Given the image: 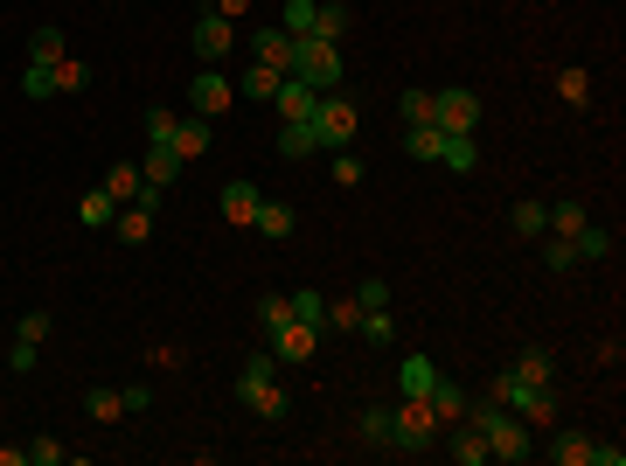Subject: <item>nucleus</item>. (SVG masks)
<instances>
[{"label": "nucleus", "instance_id": "4468645a", "mask_svg": "<svg viewBox=\"0 0 626 466\" xmlns=\"http://www.w3.org/2000/svg\"><path fill=\"white\" fill-rule=\"evenodd\" d=\"M313 84H300V77H279V91H272V105H279V126H293V119H313Z\"/></svg>", "mask_w": 626, "mask_h": 466}, {"label": "nucleus", "instance_id": "ea45409f", "mask_svg": "<svg viewBox=\"0 0 626 466\" xmlns=\"http://www.w3.org/2000/svg\"><path fill=\"white\" fill-rule=\"evenodd\" d=\"M105 195H112V202H133V195H140V160H133V167H112V174H105Z\"/></svg>", "mask_w": 626, "mask_h": 466}, {"label": "nucleus", "instance_id": "864d4df0", "mask_svg": "<svg viewBox=\"0 0 626 466\" xmlns=\"http://www.w3.org/2000/svg\"><path fill=\"white\" fill-rule=\"evenodd\" d=\"M0 466H28V446H0Z\"/></svg>", "mask_w": 626, "mask_h": 466}, {"label": "nucleus", "instance_id": "4c0bfd02", "mask_svg": "<svg viewBox=\"0 0 626 466\" xmlns=\"http://www.w3.org/2000/svg\"><path fill=\"white\" fill-rule=\"evenodd\" d=\"M557 98H564V105H585V98H592V77H585L578 63H571V70H557Z\"/></svg>", "mask_w": 626, "mask_h": 466}, {"label": "nucleus", "instance_id": "cd10ccee", "mask_svg": "<svg viewBox=\"0 0 626 466\" xmlns=\"http://www.w3.org/2000/svg\"><path fill=\"white\" fill-rule=\"evenodd\" d=\"M112 216H119V202H112V195H105V188H91V195H84V202H77V223H91V230H105V223H112Z\"/></svg>", "mask_w": 626, "mask_h": 466}, {"label": "nucleus", "instance_id": "ddd939ff", "mask_svg": "<svg viewBox=\"0 0 626 466\" xmlns=\"http://www.w3.org/2000/svg\"><path fill=\"white\" fill-rule=\"evenodd\" d=\"M439 439H446V460H453V466H487V439L473 432L467 418H460V425H446Z\"/></svg>", "mask_w": 626, "mask_h": 466}, {"label": "nucleus", "instance_id": "b1692460", "mask_svg": "<svg viewBox=\"0 0 626 466\" xmlns=\"http://www.w3.org/2000/svg\"><path fill=\"white\" fill-rule=\"evenodd\" d=\"M508 230H515V237H543V230H550V202H515V209H508Z\"/></svg>", "mask_w": 626, "mask_h": 466}, {"label": "nucleus", "instance_id": "603ef678", "mask_svg": "<svg viewBox=\"0 0 626 466\" xmlns=\"http://www.w3.org/2000/svg\"><path fill=\"white\" fill-rule=\"evenodd\" d=\"M592 466H626V453H620V446H599V439H592Z\"/></svg>", "mask_w": 626, "mask_h": 466}, {"label": "nucleus", "instance_id": "f8f14e48", "mask_svg": "<svg viewBox=\"0 0 626 466\" xmlns=\"http://www.w3.org/2000/svg\"><path fill=\"white\" fill-rule=\"evenodd\" d=\"M209 126H216V119H202V112H188V119H174V133H167V147H174L181 160H202V154H209Z\"/></svg>", "mask_w": 626, "mask_h": 466}, {"label": "nucleus", "instance_id": "2eb2a0df", "mask_svg": "<svg viewBox=\"0 0 626 466\" xmlns=\"http://www.w3.org/2000/svg\"><path fill=\"white\" fill-rule=\"evenodd\" d=\"M313 341H320V334H313L307 320H286V327H272V355H279V362H313Z\"/></svg>", "mask_w": 626, "mask_h": 466}, {"label": "nucleus", "instance_id": "5701e85b", "mask_svg": "<svg viewBox=\"0 0 626 466\" xmlns=\"http://www.w3.org/2000/svg\"><path fill=\"white\" fill-rule=\"evenodd\" d=\"M279 77H286V70H265V63H251V70L237 77V98H258V105H272V91H279Z\"/></svg>", "mask_w": 626, "mask_h": 466}, {"label": "nucleus", "instance_id": "c9c22d12", "mask_svg": "<svg viewBox=\"0 0 626 466\" xmlns=\"http://www.w3.org/2000/svg\"><path fill=\"white\" fill-rule=\"evenodd\" d=\"M21 91L28 98H56V63H28L21 70Z\"/></svg>", "mask_w": 626, "mask_h": 466}, {"label": "nucleus", "instance_id": "f3484780", "mask_svg": "<svg viewBox=\"0 0 626 466\" xmlns=\"http://www.w3.org/2000/svg\"><path fill=\"white\" fill-rule=\"evenodd\" d=\"M425 404H432V418H439V432H446V425H460V418H467V390H460V383H453V376H439V383H432V397H425Z\"/></svg>", "mask_w": 626, "mask_h": 466}, {"label": "nucleus", "instance_id": "7c9ffc66", "mask_svg": "<svg viewBox=\"0 0 626 466\" xmlns=\"http://www.w3.org/2000/svg\"><path fill=\"white\" fill-rule=\"evenodd\" d=\"M279 154H293V160H300V154H320V140H313V126H307V119L279 126Z\"/></svg>", "mask_w": 626, "mask_h": 466}, {"label": "nucleus", "instance_id": "72a5a7b5", "mask_svg": "<svg viewBox=\"0 0 626 466\" xmlns=\"http://www.w3.org/2000/svg\"><path fill=\"white\" fill-rule=\"evenodd\" d=\"M585 223H592V216H585V202H557V209H550V237H578Z\"/></svg>", "mask_w": 626, "mask_h": 466}, {"label": "nucleus", "instance_id": "49530a36", "mask_svg": "<svg viewBox=\"0 0 626 466\" xmlns=\"http://www.w3.org/2000/svg\"><path fill=\"white\" fill-rule=\"evenodd\" d=\"M327 160H334V181H341V188L362 181V154H355V147H341V154H327Z\"/></svg>", "mask_w": 626, "mask_h": 466}, {"label": "nucleus", "instance_id": "5fc2aeb1", "mask_svg": "<svg viewBox=\"0 0 626 466\" xmlns=\"http://www.w3.org/2000/svg\"><path fill=\"white\" fill-rule=\"evenodd\" d=\"M244 7H251V0H216V14H230V21H237Z\"/></svg>", "mask_w": 626, "mask_h": 466}, {"label": "nucleus", "instance_id": "9d476101", "mask_svg": "<svg viewBox=\"0 0 626 466\" xmlns=\"http://www.w3.org/2000/svg\"><path fill=\"white\" fill-rule=\"evenodd\" d=\"M508 369H515L522 390H557V355H550V348H522Z\"/></svg>", "mask_w": 626, "mask_h": 466}, {"label": "nucleus", "instance_id": "3c124183", "mask_svg": "<svg viewBox=\"0 0 626 466\" xmlns=\"http://www.w3.org/2000/svg\"><path fill=\"white\" fill-rule=\"evenodd\" d=\"M7 369H14V376H28V369H35V341H14V355H7Z\"/></svg>", "mask_w": 626, "mask_h": 466}, {"label": "nucleus", "instance_id": "de8ad7c7", "mask_svg": "<svg viewBox=\"0 0 626 466\" xmlns=\"http://www.w3.org/2000/svg\"><path fill=\"white\" fill-rule=\"evenodd\" d=\"M70 453L56 446V439H28V466H63Z\"/></svg>", "mask_w": 626, "mask_h": 466}, {"label": "nucleus", "instance_id": "1a4fd4ad", "mask_svg": "<svg viewBox=\"0 0 626 466\" xmlns=\"http://www.w3.org/2000/svg\"><path fill=\"white\" fill-rule=\"evenodd\" d=\"M251 56H258L265 70H286V77H293V35H286L279 21H272V28H251Z\"/></svg>", "mask_w": 626, "mask_h": 466}, {"label": "nucleus", "instance_id": "412c9836", "mask_svg": "<svg viewBox=\"0 0 626 466\" xmlns=\"http://www.w3.org/2000/svg\"><path fill=\"white\" fill-rule=\"evenodd\" d=\"M439 167H453V174H473V167H480V147H473V133H446V147H439Z\"/></svg>", "mask_w": 626, "mask_h": 466}, {"label": "nucleus", "instance_id": "423d86ee", "mask_svg": "<svg viewBox=\"0 0 626 466\" xmlns=\"http://www.w3.org/2000/svg\"><path fill=\"white\" fill-rule=\"evenodd\" d=\"M432 126H439V133H473V126H480V98H473L467 84L432 91Z\"/></svg>", "mask_w": 626, "mask_h": 466}, {"label": "nucleus", "instance_id": "7ed1b4c3", "mask_svg": "<svg viewBox=\"0 0 626 466\" xmlns=\"http://www.w3.org/2000/svg\"><path fill=\"white\" fill-rule=\"evenodd\" d=\"M439 446V418L425 397H397L390 404V453H432Z\"/></svg>", "mask_w": 626, "mask_h": 466}, {"label": "nucleus", "instance_id": "37998d69", "mask_svg": "<svg viewBox=\"0 0 626 466\" xmlns=\"http://www.w3.org/2000/svg\"><path fill=\"white\" fill-rule=\"evenodd\" d=\"M362 327V307L355 300H327V334H355Z\"/></svg>", "mask_w": 626, "mask_h": 466}, {"label": "nucleus", "instance_id": "79ce46f5", "mask_svg": "<svg viewBox=\"0 0 626 466\" xmlns=\"http://www.w3.org/2000/svg\"><path fill=\"white\" fill-rule=\"evenodd\" d=\"M258 320H265V334L286 327V320H293V293H265V300H258Z\"/></svg>", "mask_w": 626, "mask_h": 466}, {"label": "nucleus", "instance_id": "8fccbe9b", "mask_svg": "<svg viewBox=\"0 0 626 466\" xmlns=\"http://www.w3.org/2000/svg\"><path fill=\"white\" fill-rule=\"evenodd\" d=\"M174 119H181V112H167V105H154V112H147V140H167V133H174Z\"/></svg>", "mask_w": 626, "mask_h": 466}, {"label": "nucleus", "instance_id": "c85d7f7f", "mask_svg": "<svg viewBox=\"0 0 626 466\" xmlns=\"http://www.w3.org/2000/svg\"><path fill=\"white\" fill-rule=\"evenodd\" d=\"M84 411H91L98 425H119V418H126V390H91V397H84Z\"/></svg>", "mask_w": 626, "mask_h": 466}, {"label": "nucleus", "instance_id": "e433bc0d", "mask_svg": "<svg viewBox=\"0 0 626 466\" xmlns=\"http://www.w3.org/2000/svg\"><path fill=\"white\" fill-rule=\"evenodd\" d=\"M91 84V63L84 56H56V91H84Z\"/></svg>", "mask_w": 626, "mask_h": 466}, {"label": "nucleus", "instance_id": "2f4dec72", "mask_svg": "<svg viewBox=\"0 0 626 466\" xmlns=\"http://www.w3.org/2000/svg\"><path fill=\"white\" fill-rule=\"evenodd\" d=\"M313 35L341 42V35H348V7H341V0H320V14H313Z\"/></svg>", "mask_w": 626, "mask_h": 466}, {"label": "nucleus", "instance_id": "f03ea898", "mask_svg": "<svg viewBox=\"0 0 626 466\" xmlns=\"http://www.w3.org/2000/svg\"><path fill=\"white\" fill-rule=\"evenodd\" d=\"M237 397H244V411H251V418H265V425H279V418L293 411V397L279 390V355H272V348H258V355L244 362Z\"/></svg>", "mask_w": 626, "mask_h": 466}, {"label": "nucleus", "instance_id": "58836bf2", "mask_svg": "<svg viewBox=\"0 0 626 466\" xmlns=\"http://www.w3.org/2000/svg\"><path fill=\"white\" fill-rule=\"evenodd\" d=\"M397 119L404 126H432V91H404L397 98Z\"/></svg>", "mask_w": 626, "mask_h": 466}, {"label": "nucleus", "instance_id": "6ab92c4d", "mask_svg": "<svg viewBox=\"0 0 626 466\" xmlns=\"http://www.w3.org/2000/svg\"><path fill=\"white\" fill-rule=\"evenodd\" d=\"M112 230H119V244H147V237H154V209H147V202H119Z\"/></svg>", "mask_w": 626, "mask_h": 466}, {"label": "nucleus", "instance_id": "a19ab883", "mask_svg": "<svg viewBox=\"0 0 626 466\" xmlns=\"http://www.w3.org/2000/svg\"><path fill=\"white\" fill-rule=\"evenodd\" d=\"M313 14H320V0H286V35H313Z\"/></svg>", "mask_w": 626, "mask_h": 466}, {"label": "nucleus", "instance_id": "20e7f679", "mask_svg": "<svg viewBox=\"0 0 626 466\" xmlns=\"http://www.w3.org/2000/svg\"><path fill=\"white\" fill-rule=\"evenodd\" d=\"M313 140H320V154H341V147H355V126H362V112L341 98V91H320L313 98Z\"/></svg>", "mask_w": 626, "mask_h": 466}, {"label": "nucleus", "instance_id": "f704fd0d", "mask_svg": "<svg viewBox=\"0 0 626 466\" xmlns=\"http://www.w3.org/2000/svg\"><path fill=\"white\" fill-rule=\"evenodd\" d=\"M355 334H362L369 348H390V334H397V327H390V307H369V313H362V327H355Z\"/></svg>", "mask_w": 626, "mask_h": 466}, {"label": "nucleus", "instance_id": "c03bdc74", "mask_svg": "<svg viewBox=\"0 0 626 466\" xmlns=\"http://www.w3.org/2000/svg\"><path fill=\"white\" fill-rule=\"evenodd\" d=\"M543 258H550V272H571V265H578L571 237H550V230H543Z\"/></svg>", "mask_w": 626, "mask_h": 466}, {"label": "nucleus", "instance_id": "a211bd4d", "mask_svg": "<svg viewBox=\"0 0 626 466\" xmlns=\"http://www.w3.org/2000/svg\"><path fill=\"white\" fill-rule=\"evenodd\" d=\"M258 202H265V195H258L251 181H230V188H223V223H237V230H251V216H258Z\"/></svg>", "mask_w": 626, "mask_h": 466}, {"label": "nucleus", "instance_id": "6e6552de", "mask_svg": "<svg viewBox=\"0 0 626 466\" xmlns=\"http://www.w3.org/2000/svg\"><path fill=\"white\" fill-rule=\"evenodd\" d=\"M230 49H237V21H230V14H216V7H209V14H202V21H195V56H209V63H223V56H230Z\"/></svg>", "mask_w": 626, "mask_h": 466}, {"label": "nucleus", "instance_id": "a18cd8bd", "mask_svg": "<svg viewBox=\"0 0 626 466\" xmlns=\"http://www.w3.org/2000/svg\"><path fill=\"white\" fill-rule=\"evenodd\" d=\"M14 341H35V348H42V341H49V313H42V307L21 313V320H14Z\"/></svg>", "mask_w": 626, "mask_h": 466}, {"label": "nucleus", "instance_id": "bb28decb", "mask_svg": "<svg viewBox=\"0 0 626 466\" xmlns=\"http://www.w3.org/2000/svg\"><path fill=\"white\" fill-rule=\"evenodd\" d=\"M439 147H446L439 126H404V154L411 160H439Z\"/></svg>", "mask_w": 626, "mask_h": 466}, {"label": "nucleus", "instance_id": "aec40b11", "mask_svg": "<svg viewBox=\"0 0 626 466\" xmlns=\"http://www.w3.org/2000/svg\"><path fill=\"white\" fill-rule=\"evenodd\" d=\"M251 230H258V237H272V244H286V237H293V209H286V202H258Z\"/></svg>", "mask_w": 626, "mask_h": 466}, {"label": "nucleus", "instance_id": "9b49d317", "mask_svg": "<svg viewBox=\"0 0 626 466\" xmlns=\"http://www.w3.org/2000/svg\"><path fill=\"white\" fill-rule=\"evenodd\" d=\"M181 167H188V160L174 154L167 140H147V160H140V181H147V188H174V181H181Z\"/></svg>", "mask_w": 626, "mask_h": 466}, {"label": "nucleus", "instance_id": "f257e3e1", "mask_svg": "<svg viewBox=\"0 0 626 466\" xmlns=\"http://www.w3.org/2000/svg\"><path fill=\"white\" fill-rule=\"evenodd\" d=\"M467 425L487 439V460H501V466H515V460H529V453H536L529 425H522L508 404H494V397H467Z\"/></svg>", "mask_w": 626, "mask_h": 466}, {"label": "nucleus", "instance_id": "39448f33", "mask_svg": "<svg viewBox=\"0 0 626 466\" xmlns=\"http://www.w3.org/2000/svg\"><path fill=\"white\" fill-rule=\"evenodd\" d=\"M293 77L313 91H341V49L327 35H293Z\"/></svg>", "mask_w": 626, "mask_h": 466}, {"label": "nucleus", "instance_id": "0eeeda50", "mask_svg": "<svg viewBox=\"0 0 626 466\" xmlns=\"http://www.w3.org/2000/svg\"><path fill=\"white\" fill-rule=\"evenodd\" d=\"M188 105H195L202 119H223V112L237 105V84H230V77L209 63V70H195V84H188Z\"/></svg>", "mask_w": 626, "mask_h": 466}, {"label": "nucleus", "instance_id": "393cba45", "mask_svg": "<svg viewBox=\"0 0 626 466\" xmlns=\"http://www.w3.org/2000/svg\"><path fill=\"white\" fill-rule=\"evenodd\" d=\"M355 432H362V446H376V453H390V404H369V411L355 418Z\"/></svg>", "mask_w": 626, "mask_h": 466}, {"label": "nucleus", "instance_id": "09e8293b", "mask_svg": "<svg viewBox=\"0 0 626 466\" xmlns=\"http://www.w3.org/2000/svg\"><path fill=\"white\" fill-rule=\"evenodd\" d=\"M355 307L369 313V307H390V286H383V279H362V286H355Z\"/></svg>", "mask_w": 626, "mask_h": 466}, {"label": "nucleus", "instance_id": "473e14b6", "mask_svg": "<svg viewBox=\"0 0 626 466\" xmlns=\"http://www.w3.org/2000/svg\"><path fill=\"white\" fill-rule=\"evenodd\" d=\"M56 56H70L63 49V28H35L28 35V63H56Z\"/></svg>", "mask_w": 626, "mask_h": 466}, {"label": "nucleus", "instance_id": "dca6fc26", "mask_svg": "<svg viewBox=\"0 0 626 466\" xmlns=\"http://www.w3.org/2000/svg\"><path fill=\"white\" fill-rule=\"evenodd\" d=\"M432 383H439V362H432V355H404V369H397V397H432Z\"/></svg>", "mask_w": 626, "mask_h": 466}, {"label": "nucleus", "instance_id": "a878e982", "mask_svg": "<svg viewBox=\"0 0 626 466\" xmlns=\"http://www.w3.org/2000/svg\"><path fill=\"white\" fill-rule=\"evenodd\" d=\"M571 251H578V265H599V258L613 251V230H599V223H585V230L571 237Z\"/></svg>", "mask_w": 626, "mask_h": 466}, {"label": "nucleus", "instance_id": "4be33fe9", "mask_svg": "<svg viewBox=\"0 0 626 466\" xmlns=\"http://www.w3.org/2000/svg\"><path fill=\"white\" fill-rule=\"evenodd\" d=\"M557 466H592V432H557V446H543Z\"/></svg>", "mask_w": 626, "mask_h": 466}, {"label": "nucleus", "instance_id": "c756f323", "mask_svg": "<svg viewBox=\"0 0 626 466\" xmlns=\"http://www.w3.org/2000/svg\"><path fill=\"white\" fill-rule=\"evenodd\" d=\"M293 320H307L313 334H327V293H313V286L307 293H293Z\"/></svg>", "mask_w": 626, "mask_h": 466}]
</instances>
